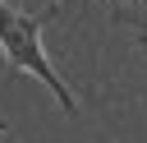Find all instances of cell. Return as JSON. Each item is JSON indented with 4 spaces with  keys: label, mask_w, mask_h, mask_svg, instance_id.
Here are the masks:
<instances>
[{
    "label": "cell",
    "mask_w": 147,
    "mask_h": 143,
    "mask_svg": "<svg viewBox=\"0 0 147 143\" xmlns=\"http://www.w3.org/2000/svg\"><path fill=\"white\" fill-rule=\"evenodd\" d=\"M51 18H55V5L41 9V14H23V9H14V5L0 0V51H5V60H9L14 69L41 78V83L60 97V106L74 115L78 101H74V92L60 83V74L51 69V60H46V51H41V28H46Z\"/></svg>",
    "instance_id": "cell-1"
},
{
    "label": "cell",
    "mask_w": 147,
    "mask_h": 143,
    "mask_svg": "<svg viewBox=\"0 0 147 143\" xmlns=\"http://www.w3.org/2000/svg\"><path fill=\"white\" fill-rule=\"evenodd\" d=\"M5 129H9V125H5V120H0V134H5Z\"/></svg>",
    "instance_id": "cell-2"
}]
</instances>
